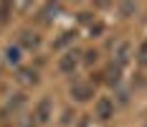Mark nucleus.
<instances>
[{
    "mask_svg": "<svg viewBox=\"0 0 147 127\" xmlns=\"http://www.w3.org/2000/svg\"><path fill=\"white\" fill-rule=\"evenodd\" d=\"M18 81H20V84H36V81H38V74L33 69H20L18 71Z\"/></svg>",
    "mask_w": 147,
    "mask_h": 127,
    "instance_id": "9",
    "label": "nucleus"
},
{
    "mask_svg": "<svg viewBox=\"0 0 147 127\" xmlns=\"http://www.w3.org/2000/svg\"><path fill=\"white\" fill-rule=\"evenodd\" d=\"M0 71H3V58H0Z\"/></svg>",
    "mask_w": 147,
    "mask_h": 127,
    "instance_id": "17",
    "label": "nucleus"
},
{
    "mask_svg": "<svg viewBox=\"0 0 147 127\" xmlns=\"http://www.w3.org/2000/svg\"><path fill=\"white\" fill-rule=\"evenodd\" d=\"M5 61H8V64H18V61H20V48H18V46H8V48H5Z\"/></svg>",
    "mask_w": 147,
    "mask_h": 127,
    "instance_id": "11",
    "label": "nucleus"
},
{
    "mask_svg": "<svg viewBox=\"0 0 147 127\" xmlns=\"http://www.w3.org/2000/svg\"><path fill=\"white\" fill-rule=\"evenodd\" d=\"M71 97L76 102H89V99L94 97V86L89 84V81H74L71 84Z\"/></svg>",
    "mask_w": 147,
    "mask_h": 127,
    "instance_id": "3",
    "label": "nucleus"
},
{
    "mask_svg": "<svg viewBox=\"0 0 147 127\" xmlns=\"http://www.w3.org/2000/svg\"><path fill=\"white\" fill-rule=\"evenodd\" d=\"M102 31H104V26H102V23H96V26H91V33H102Z\"/></svg>",
    "mask_w": 147,
    "mask_h": 127,
    "instance_id": "16",
    "label": "nucleus"
},
{
    "mask_svg": "<svg viewBox=\"0 0 147 127\" xmlns=\"http://www.w3.org/2000/svg\"><path fill=\"white\" fill-rule=\"evenodd\" d=\"M94 117L102 120V122L112 120V117H114V102H112L109 97H99L96 104H94Z\"/></svg>",
    "mask_w": 147,
    "mask_h": 127,
    "instance_id": "1",
    "label": "nucleus"
},
{
    "mask_svg": "<svg viewBox=\"0 0 147 127\" xmlns=\"http://www.w3.org/2000/svg\"><path fill=\"white\" fill-rule=\"evenodd\" d=\"M119 79H122V69H119L117 64H112L109 69L104 71V81L107 84H119Z\"/></svg>",
    "mask_w": 147,
    "mask_h": 127,
    "instance_id": "7",
    "label": "nucleus"
},
{
    "mask_svg": "<svg viewBox=\"0 0 147 127\" xmlns=\"http://www.w3.org/2000/svg\"><path fill=\"white\" fill-rule=\"evenodd\" d=\"M23 107H26V97H23V94H15V97H10L8 102H5V107H3V114H10V112L18 114Z\"/></svg>",
    "mask_w": 147,
    "mask_h": 127,
    "instance_id": "6",
    "label": "nucleus"
},
{
    "mask_svg": "<svg viewBox=\"0 0 147 127\" xmlns=\"http://www.w3.org/2000/svg\"><path fill=\"white\" fill-rule=\"evenodd\" d=\"M137 61H140V66H147V38L140 43V48H137Z\"/></svg>",
    "mask_w": 147,
    "mask_h": 127,
    "instance_id": "12",
    "label": "nucleus"
},
{
    "mask_svg": "<svg viewBox=\"0 0 147 127\" xmlns=\"http://www.w3.org/2000/svg\"><path fill=\"white\" fill-rule=\"evenodd\" d=\"M33 117H36L38 125H46V122L53 117V104H51V99H48V97H43L38 104H36V114H33Z\"/></svg>",
    "mask_w": 147,
    "mask_h": 127,
    "instance_id": "4",
    "label": "nucleus"
},
{
    "mask_svg": "<svg viewBox=\"0 0 147 127\" xmlns=\"http://www.w3.org/2000/svg\"><path fill=\"white\" fill-rule=\"evenodd\" d=\"M8 13H10V5H8V3H3V5H0V18L5 20V18H8Z\"/></svg>",
    "mask_w": 147,
    "mask_h": 127,
    "instance_id": "15",
    "label": "nucleus"
},
{
    "mask_svg": "<svg viewBox=\"0 0 147 127\" xmlns=\"http://www.w3.org/2000/svg\"><path fill=\"white\" fill-rule=\"evenodd\" d=\"M79 64H81V54H79V51H66V54L59 58V71H63V74H74Z\"/></svg>",
    "mask_w": 147,
    "mask_h": 127,
    "instance_id": "2",
    "label": "nucleus"
},
{
    "mask_svg": "<svg viewBox=\"0 0 147 127\" xmlns=\"http://www.w3.org/2000/svg\"><path fill=\"white\" fill-rule=\"evenodd\" d=\"M74 36H76V33H74V31H63V33H61L59 38H56V41H53V48H56V51H59V48H63V46H69V43L74 41Z\"/></svg>",
    "mask_w": 147,
    "mask_h": 127,
    "instance_id": "10",
    "label": "nucleus"
},
{
    "mask_svg": "<svg viewBox=\"0 0 147 127\" xmlns=\"http://www.w3.org/2000/svg\"><path fill=\"white\" fill-rule=\"evenodd\" d=\"M119 10H122L124 15H129V13H134V10H137V5H132V3H122V5H119Z\"/></svg>",
    "mask_w": 147,
    "mask_h": 127,
    "instance_id": "13",
    "label": "nucleus"
},
{
    "mask_svg": "<svg viewBox=\"0 0 147 127\" xmlns=\"http://www.w3.org/2000/svg\"><path fill=\"white\" fill-rule=\"evenodd\" d=\"M81 56H84L86 64H94V61H96V51H86V54H81Z\"/></svg>",
    "mask_w": 147,
    "mask_h": 127,
    "instance_id": "14",
    "label": "nucleus"
},
{
    "mask_svg": "<svg viewBox=\"0 0 147 127\" xmlns=\"http://www.w3.org/2000/svg\"><path fill=\"white\" fill-rule=\"evenodd\" d=\"M129 58H132V46H129V43H119L117 51H114V64L122 69V66H124Z\"/></svg>",
    "mask_w": 147,
    "mask_h": 127,
    "instance_id": "5",
    "label": "nucleus"
},
{
    "mask_svg": "<svg viewBox=\"0 0 147 127\" xmlns=\"http://www.w3.org/2000/svg\"><path fill=\"white\" fill-rule=\"evenodd\" d=\"M38 43H41V38H38L36 33H30V31H23V33H20V46H26V48H38Z\"/></svg>",
    "mask_w": 147,
    "mask_h": 127,
    "instance_id": "8",
    "label": "nucleus"
}]
</instances>
